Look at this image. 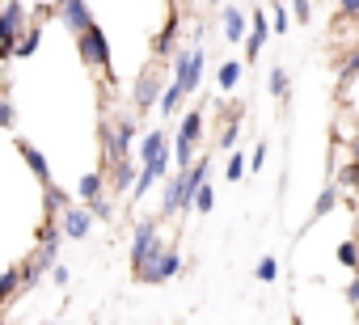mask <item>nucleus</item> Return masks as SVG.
I'll use <instances>...</instances> for the list:
<instances>
[{"label":"nucleus","instance_id":"obj_15","mask_svg":"<svg viewBox=\"0 0 359 325\" xmlns=\"http://www.w3.org/2000/svg\"><path fill=\"white\" fill-rule=\"evenodd\" d=\"M177 30H182V22H177V13H173V18H169V26H165V30H161V39H156V51H161V55H169V51L177 47Z\"/></svg>","mask_w":359,"mask_h":325},{"label":"nucleus","instance_id":"obj_37","mask_svg":"<svg viewBox=\"0 0 359 325\" xmlns=\"http://www.w3.org/2000/svg\"><path fill=\"white\" fill-rule=\"evenodd\" d=\"M346 300H351V304H359V279H355V283L346 287Z\"/></svg>","mask_w":359,"mask_h":325},{"label":"nucleus","instance_id":"obj_33","mask_svg":"<svg viewBox=\"0 0 359 325\" xmlns=\"http://www.w3.org/2000/svg\"><path fill=\"white\" fill-rule=\"evenodd\" d=\"M262 160H266V144H258V148H254V156H250V170H262Z\"/></svg>","mask_w":359,"mask_h":325},{"label":"nucleus","instance_id":"obj_11","mask_svg":"<svg viewBox=\"0 0 359 325\" xmlns=\"http://www.w3.org/2000/svg\"><path fill=\"white\" fill-rule=\"evenodd\" d=\"M18 148H22V156H26V165L34 170V178H43V182H47V178H51V165H47V156H43L34 144H18Z\"/></svg>","mask_w":359,"mask_h":325},{"label":"nucleus","instance_id":"obj_19","mask_svg":"<svg viewBox=\"0 0 359 325\" xmlns=\"http://www.w3.org/2000/svg\"><path fill=\"white\" fill-rule=\"evenodd\" d=\"M18 287H22V270L13 266V270H5V275H0V304H5V300L18 291Z\"/></svg>","mask_w":359,"mask_h":325},{"label":"nucleus","instance_id":"obj_40","mask_svg":"<svg viewBox=\"0 0 359 325\" xmlns=\"http://www.w3.org/2000/svg\"><path fill=\"white\" fill-rule=\"evenodd\" d=\"M169 5H177V0H169Z\"/></svg>","mask_w":359,"mask_h":325},{"label":"nucleus","instance_id":"obj_16","mask_svg":"<svg viewBox=\"0 0 359 325\" xmlns=\"http://www.w3.org/2000/svg\"><path fill=\"white\" fill-rule=\"evenodd\" d=\"M39 43H43V30H26V39H18V47H13V55H18V60H26V55H34V51H39Z\"/></svg>","mask_w":359,"mask_h":325},{"label":"nucleus","instance_id":"obj_14","mask_svg":"<svg viewBox=\"0 0 359 325\" xmlns=\"http://www.w3.org/2000/svg\"><path fill=\"white\" fill-rule=\"evenodd\" d=\"M199 135H203V114L191 110V114L182 118V127H177V139H195V144H199Z\"/></svg>","mask_w":359,"mask_h":325},{"label":"nucleus","instance_id":"obj_26","mask_svg":"<svg viewBox=\"0 0 359 325\" xmlns=\"http://www.w3.org/2000/svg\"><path fill=\"white\" fill-rule=\"evenodd\" d=\"M212 207H216V195H212V186L203 182L199 195H195V212H212Z\"/></svg>","mask_w":359,"mask_h":325},{"label":"nucleus","instance_id":"obj_18","mask_svg":"<svg viewBox=\"0 0 359 325\" xmlns=\"http://www.w3.org/2000/svg\"><path fill=\"white\" fill-rule=\"evenodd\" d=\"M191 156H195V139H173V160H177V170H191Z\"/></svg>","mask_w":359,"mask_h":325},{"label":"nucleus","instance_id":"obj_17","mask_svg":"<svg viewBox=\"0 0 359 325\" xmlns=\"http://www.w3.org/2000/svg\"><path fill=\"white\" fill-rule=\"evenodd\" d=\"M182 97H187V89L177 85V81H173V85H169V89L161 93V110H165V114H173L177 106H182Z\"/></svg>","mask_w":359,"mask_h":325},{"label":"nucleus","instance_id":"obj_8","mask_svg":"<svg viewBox=\"0 0 359 325\" xmlns=\"http://www.w3.org/2000/svg\"><path fill=\"white\" fill-rule=\"evenodd\" d=\"M161 93H165V89H161L156 72H144V76L135 81V106H140V110H148V106H152V102H156Z\"/></svg>","mask_w":359,"mask_h":325},{"label":"nucleus","instance_id":"obj_12","mask_svg":"<svg viewBox=\"0 0 359 325\" xmlns=\"http://www.w3.org/2000/svg\"><path fill=\"white\" fill-rule=\"evenodd\" d=\"M165 148H169L165 131H148V135H144V144H140V160H152V156H161Z\"/></svg>","mask_w":359,"mask_h":325},{"label":"nucleus","instance_id":"obj_32","mask_svg":"<svg viewBox=\"0 0 359 325\" xmlns=\"http://www.w3.org/2000/svg\"><path fill=\"white\" fill-rule=\"evenodd\" d=\"M351 76H359V51H355V55L342 64V81H351Z\"/></svg>","mask_w":359,"mask_h":325},{"label":"nucleus","instance_id":"obj_21","mask_svg":"<svg viewBox=\"0 0 359 325\" xmlns=\"http://www.w3.org/2000/svg\"><path fill=\"white\" fill-rule=\"evenodd\" d=\"M76 191H81V199H97L102 195V174H85Z\"/></svg>","mask_w":359,"mask_h":325},{"label":"nucleus","instance_id":"obj_29","mask_svg":"<svg viewBox=\"0 0 359 325\" xmlns=\"http://www.w3.org/2000/svg\"><path fill=\"white\" fill-rule=\"evenodd\" d=\"M89 212H93L97 220H110V216H114V207H110L106 199H89Z\"/></svg>","mask_w":359,"mask_h":325},{"label":"nucleus","instance_id":"obj_7","mask_svg":"<svg viewBox=\"0 0 359 325\" xmlns=\"http://www.w3.org/2000/svg\"><path fill=\"white\" fill-rule=\"evenodd\" d=\"M275 30H271V22H266V13H254L250 18V34H245V55L250 60H258V51L266 47V39H271Z\"/></svg>","mask_w":359,"mask_h":325},{"label":"nucleus","instance_id":"obj_38","mask_svg":"<svg viewBox=\"0 0 359 325\" xmlns=\"http://www.w3.org/2000/svg\"><path fill=\"white\" fill-rule=\"evenodd\" d=\"M351 156H355V160H359V135H355V139H351Z\"/></svg>","mask_w":359,"mask_h":325},{"label":"nucleus","instance_id":"obj_34","mask_svg":"<svg viewBox=\"0 0 359 325\" xmlns=\"http://www.w3.org/2000/svg\"><path fill=\"white\" fill-rule=\"evenodd\" d=\"M13 123V106L9 102H0V127H9Z\"/></svg>","mask_w":359,"mask_h":325},{"label":"nucleus","instance_id":"obj_10","mask_svg":"<svg viewBox=\"0 0 359 325\" xmlns=\"http://www.w3.org/2000/svg\"><path fill=\"white\" fill-rule=\"evenodd\" d=\"M64 233L68 237H85L89 233V212L85 207H64Z\"/></svg>","mask_w":359,"mask_h":325},{"label":"nucleus","instance_id":"obj_36","mask_svg":"<svg viewBox=\"0 0 359 325\" xmlns=\"http://www.w3.org/2000/svg\"><path fill=\"white\" fill-rule=\"evenodd\" d=\"M220 144H224V148H233V144H237V127H224V135H220Z\"/></svg>","mask_w":359,"mask_h":325},{"label":"nucleus","instance_id":"obj_25","mask_svg":"<svg viewBox=\"0 0 359 325\" xmlns=\"http://www.w3.org/2000/svg\"><path fill=\"white\" fill-rule=\"evenodd\" d=\"M43 199H47V212H64V207H68V199H64V191H60V186H47V195H43Z\"/></svg>","mask_w":359,"mask_h":325},{"label":"nucleus","instance_id":"obj_23","mask_svg":"<svg viewBox=\"0 0 359 325\" xmlns=\"http://www.w3.org/2000/svg\"><path fill=\"white\" fill-rule=\"evenodd\" d=\"M338 262L351 266V270H359V245H355V241H342V245H338Z\"/></svg>","mask_w":359,"mask_h":325},{"label":"nucleus","instance_id":"obj_28","mask_svg":"<svg viewBox=\"0 0 359 325\" xmlns=\"http://www.w3.org/2000/svg\"><path fill=\"white\" fill-rule=\"evenodd\" d=\"M245 170H250V160H245V156L237 152V156L229 160V182H241V178H245Z\"/></svg>","mask_w":359,"mask_h":325},{"label":"nucleus","instance_id":"obj_4","mask_svg":"<svg viewBox=\"0 0 359 325\" xmlns=\"http://www.w3.org/2000/svg\"><path fill=\"white\" fill-rule=\"evenodd\" d=\"M81 39V55H85V64H93V68H102V72H110V43H106V34L97 30V26H89L85 34H76Z\"/></svg>","mask_w":359,"mask_h":325},{"label":"nucleus","instance_id":"obj_31","mask_svg":"<svg viewBox=\"0 0 359 325\" xmlns=\"http://www.w3.org/2000/svg\"><path fill=\"white\" fill-rule=\"evenodd\" d=\"M271 30H275V34L287 30V9H283V5H275V26H271Z\"/></svg>","mask_w":359,"mask_h":325},{"label":"nucleus","instance_id":"obj_35","mask_svg":"<svg viewBox=\"0 0 359 325\" xmlns=\"http://www.w3.org/2000/svg\"><path fill=\"white\" fill-rule=\"evenodd\" d=\"M342 18H359V0H342Z\"/></svg>","mask_w":359,"mask_h":325},{"label":"nucleus","instance_id":"obj_41","mask_svg":"<svg viewBox=\"0 0 359 325\" xmlns=\"http://www.w3.org/2000/svg\"><path fill=\"white\" fill-rule=\"evenodd\" d=\"M212 5H216V0H212Z\"/></svg>","mask_w":359,"mask_h":325},{"label":"nucleus","instance_id":"obj_27","mask_svg":"<svg viewBox=\"0 0 359 325\" xmlns=\"http://www.w3.org/2000/svg\"><path fill=\"white\" fill-rule=\"evenodd\" d=\"M258 279H262V283H275V279H279V262H275V258H262V262H258Z\"/></svg>","mask_w":359,"mask_h":325},{"label":"nucleus","instance_id":"obj_1","mask_svg":"<svg viewBox=\"0 0 359 325\" xmlns=\"http://www.w3.org/2000/svg\"><path fill=\"white\" fill-rule=\"evenodd\" d=\"M22 26H26V9L22 0H9L5 9H0V60H9L18 39H22Z\"/></svg>","mask_w":359,"mask_h":325},{"label":"nucleus","instance_id":"obj_9","mask_svg":"<svg viewBox=\"0 0 359 325\" xmlns=\"http://www.w3.org/2000/svg\"><path fill=\"white\" fill-rule=\"evenodd\" d=\"M245 34H250V22H245V13H241L237 5H229V9H224V39H229V43H241Z\"/></svg>","mask_w":359,"mask_h":325},{"label":"nucleus","instance_id":"obj_30","mask_svg":"<svg viewBox=\"0 0 359 325\" xmlns=\"http://www.w3.org/2000/svg\"><path fill=\"white\" fill-rule=\"evenodd\" d=\"M292 13H296V22H309L313 18V5H309V0H292Z\"/></svg>","mask_w":359,"mask_h":325},{"label":"nucleus","instance_id":"obj_20","mask_svg":"<svg viewBox=\"0 0 359 325\" xmlns=\"http://www.w3.org/2000/svg\"><path fill=\"white\" fill-rule=\"evenodd\" d=\"M237 81H241V64L237 60H224L220 64V89H233Z\"/></svg>","mask_w":359,"mask_h":325},{"label":"nucleus","instance_id":"obj_6","mask_svg":"<svg viewBox=\"0 0 359 325\" xmlns=\"http://www.w3.org/2000/svg\"><path fill=\"white\" fill-rule=\"evenodd\" d=\"M55 9H60V22H64L72 34H85V30L93 26V18H89V5H85V0H55Z\"/></svg>","mask_w":359,"mask_h":325},{"label":"nucleus","instance_id":"obj_24","mask_svg":"<svg viewBox=\"0 0 359 325\" xmlns=\"http://www.w3.org/2000/svg\"><path fill=\"white\" fill-rule=\"evenodd\" d=\"M266 85H271L275 97H283V93H287V72H283V68H271V81H266Z\"/></svg>","mask_w":359,"mask_h":325},{"label":"nucleus","instance_id":"obj_2","mask_svg":"<svg viewBox=\"0 0 359 325\" xmlns=\"http://www.w3.org/2000/svg\"><path fill=\"white\" fill-rule=\"evenodd\" d=\"M203 47H195V51H182V55H177L173 60V81L177 85H182L187 93H195L199 89V81H203Z\"/></svg>","mask_w":359,"mask_h":325},{"label":"nucleus","instance_id":"obj_13","mask_svg":"<svg viewBox=\"0 0 359 325\" xmlns=\"http://www.w3.org/2000/svg\"><path fill=\"white\" fill-rule=\"evenodd\" d=\"M135 178H140V165H127V156L114 160V182H118V191H135Z\"/></svg>","mask_w":359,"mask_h":325},{"label":"nucleus","instance_id":"obj_5","mask_svg":"<svg viewBox=\"0 0 359 325\" xmlns=\"http://www.w3.org/2000/svg\"><path fill=\"white\" fill-rule=\"evenodd\" d=\"M177 270H182V258H177V249H165V254H156L148 266H140L135 275H140L144 283H165V279H173Z\"/></svg>","mask_w":359,"mask_h":325},{"label":"nucleus","instance_id":"obj_3","mask_svg":"<svg viewBox=\"0 0 359 325\" xmlns=\"http://www.w3.org/2000/svg\"><path fill=\"white\" fill-rule=\"evenodd\" d=\"M156 254H165L161 249V241H156V220H144L140 228H135V245H131V266L140 270V266H148Z\"/></svg>","mask_w":359,"mask_h":325},{"label":"nucleus","instance_id":"obj_22","mask_svg":"<svg viewBox=\"0 0 359 325\" xmlns=\"http://www.w3.org/2000/svg\"><path fill=\"white\" fill-rule=\"evenodd\" d=\"M334 203H338V186H325V191H321V199H317V207H313V216H330V212H334Z\"/></svg>","mask_w":359,"mask_h":325},{"label":"nucleus","instance_id":"obj_39","mask_svg":"<svg viewBox=\"0 0 359 325\" xmlns=\"http://www.w3.org/2000/svg\"><path fill=\"white\" fill-rule=\"evenodd\" d=\"M271 5H283V0H271Z\"/></svg>","mask_w":359,"mask_h":325}]
</instances>
